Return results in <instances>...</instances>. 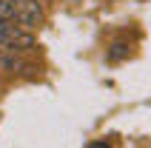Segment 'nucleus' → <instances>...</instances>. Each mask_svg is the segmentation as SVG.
<instances>
[{"label":"nucleus","instance_id":"2","mask_svg":"<svg viewBox=\"0 0 151 148\" xmlns=\"http://www.w3.org/2000/svg\"><path fill=\"white\" fill-rule=\"evenodd\" d=\"M46 11H43L40 0H14V23L26 32H34L37 26H43Z\"/></svg>","mask_w":151,"mask_h":148},{"label":"nucleus","instance_id":"1","mask_svg":"<svg viewBox=\"0 0 151 148\" xmlns=\"http://www.w3.org/2000/svg\"><path fill=\"white\" fill-rule=\"evenodd\" d=\"M34 32H26L14 20L0 23V51H32L34 49Z\"/></svg>","mask_w":151,"mask_h":148},{"label":"nucleus","instance_id":"4","mask_svg":"<svg viewBox=\"0 0 151 148\" xmlns=\"http://www.w3.org/2000/svg\"><path fill=\"white\" fill-rule=\"evenodd\" d=\"M88 148H111V145H109V142H106V140H97V142H91V145H88Z\"/></svg>","mask_w":151,"mask_h":148},{"label":"nucleus","instance_id":"5","mask_svg":"<svg viewBox=\"0 0 151 148\" xmlns=\"http://www.w3.org/2000/svg\"><path fill=\"white\" fill-rule=\"evenodd\" d=\"M0 63H3V51H0Z\"/></svg>","mask_w":151,"mask_h":148},{"label":"nucleus","instance_id":"3","mask_svg":"<svg viewBox=\"0 0 151 148\" xmlns=\"http://www.w3.org/2000/svg\"><path fill=\"white\" fill-rule=\"evenodd\" d=\"M14 20V0H0V23Z\"/></svg>","mask_w":151,"mask_h":148}]
</instances>
